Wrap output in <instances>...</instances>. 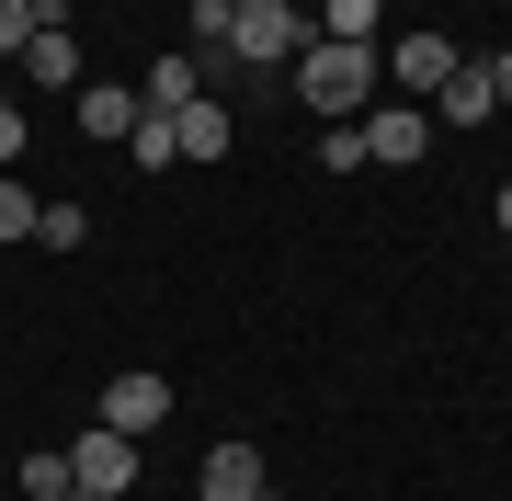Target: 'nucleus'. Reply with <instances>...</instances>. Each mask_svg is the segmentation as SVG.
Instances as JSON below:
<instances>
[{"label":"nucleus","mask_w":512,"mask_h":501,"mask_svg":"<svg viewBox=\"0 0 512 501\" xmlns=\"http://www.w3.org/2000/svg\"><path fill=\"white\" fill-rule=\"evenodd\" d=\"M308 46H319L308 0H239V23H228V69H296Z\"/></svg>","instance_id":"obj_2"},{"label":"nucleus","mask_w":512,"mask_h":501,"mask_svg":"<svg viewBox=\"0 0 512 501\" xmlns=\"http://www.w3.org/2000/svg\"><path fill=\"white\" fill-rule=\"evenodd\" d=\"M92 12H114V0H92Z\"/></svg>","instance_id":"obj_22"},{"label":"nucleus","mask_w":512,"mask_h":501,"mask_svg":"<svg viewBox=\"0 0 512 501\" xmlns=\"http://www.w3.org/2000/svg\"><path fill=\"white\" fill-rule=\"evenodd\" d=\"M171 137H183V160H228V137H239V114L217 92H194L183 114H171Z\"/></svg>","instance_id":"obj_9"},{"label":"nucleus","mask_w":512,"mask_h":501,"mask_svg":"<svg viewBox=\"0 0 512 501\" xmlns=\"http://www.w3.org/2000/svg\"><path fill=\"white\" fill-rule=\"evenodd\" d=\"M23 80H35V92H80V35H69V23H35V46H23Z\"/></svg>","instance_id":"obj_8"},{"label":"nucleus","mask_w":512,"mask_h":501,"mask_svg":"<svg viewBox=\"0 0 512 501\" xmlns=\"http://www.w3.org/2000/svg\"><path fill=\"white\" fill-rule=\"evenodd\" d=\"M376 46H342V35H319L308 57H296V103H308L319 114V126H353V114H365L376 103Z\"/></svg>","instance_id":"obj_1"},{"label":"nucleus","mask_w":512,"mask_h":501,"mask_svg":"<svg viewBox=\"0 0 512 501\" xmlns=\"http://www.w3.org/2000/svg\"><path fill=\"white\" fill-rule=\"evenodd\" d=\"M421 114H433V126H490V114H501V103H490V69H467V57H456V80H444Z\"/></svg>","instance_id":"obj_10"},{"label":"nucleus","mask_w":512,"mask_h":501,"mask_svg":"<svg viewBox=\"0 0 512 501\" xmlns=\"http://www.w3.org/2000/svg\"><path fill=\"white\" fill-rule=\"evenodd\" d=\"M23 501H80V479H69V456H23Z\"/></svg>","instance_id":"obj_14"},{"label":"nucleus","mask_w":512,"mask_h":501,"mask_svg":"<svg viewBox=\"0 0 512 501\" xmlns=\"http://www.w3.org/2000/svg\"><path fill=\"white\" fill-rule=\"evenodd\" d=\"M376 69H387V80H399V92H410V103H433V92H444V80H456V46H444V35H399V46H387V57H376Z\"/></svg>","instance_id":"obj_5"},{"label":"nucleus","mask_w":512,"mask_h":501,"mask_svg":"<svg viewBox=\"0 0 512 501\" xmlns=\"http://www.w3.org/2000/svg\"><path fill=\"white\" fill-rule=\"evenodd\" d=\"M69 103H80V137H126V126H137V114H148V103L126 92V80H80V92H69Z\"/></svg>","instance_id":"obj_11"},{"label":"nucleus","mask_w":512,"mask_h":501,"mask_svg":"<svg viewBox=\"0 0 512 501\" xmlns=\"http://www.w3.org/2000/svg\"><path fill=\"white\" fill-rule=\"evenodd\" d=\"M251 501H285V490H251Z\"/></svg>","instance_id":"obj_21"},{"label":"nucleus","mask_w":512,"mask_h":501,"mask_svg":"<svg viewBox=\"0 0 512 501\" xmlns=\"http://www.w3.org/2000/svg\"><path fill=\"white\" fill-rule=\"evenodd\" d=\"M35 240H46V251H80V240H92V217H80V205H35Z\"/></svg>","instance_id":"obj_15"},{"label":"nucleus","mask_w":512,"mask_h":501,"mask_svg":"<svg viewBox=\"0 0 512 501\" xmlns=\"http://www.w3.org/2000/svg\"><path fill=\"white\" fill-rule=\"evenodd\" d=\"M12 240H35V194H23L12 171H0V251H12Z\"/></svg>","instance_id":"obj_16"},{"label":"nucleus","mask_w":512,"mask_h":501,"mask_svg":"<svg viewBox=\"0 0 512 501\" xmlns=\"http://www.w3.org/2000/svg\"><path fill=\"white\" fill-rule=\"evenodd\" d=\"M490 217H501V228H512V183H501V205H490Z\"/></svg>","instance_id":"obj_20"},{"label":"nucleus","mask_w":512,"mask_h":501,"mask_svg":"<svg viewBox=\"0 0 512 501\" xmlns=\"http://www.w3.org/2000/svg\"><path fill=\"white\" fill-rule=\"evenodd\" d=\"M103 422H114V433H160V422H171V376L126 365V376L103 388Z\"/></svg>","instance_id":"obj_6"},{"label":"nucleus","mask_w":512,"mask_h":501,"mask_svg":"<svg viewBox=\"0 0 512 501\" xmlns=\"http://www.w3.org/2000/svg\"><path fill=\"white\" fill-rule=\"evenodd\" d=\"M478 69H490V103L512 114V46H501V57H478Z\"/></svg>","instance_id":"obj_19"},{"label":"nucleus","mask_w":512,"mask_h":501,"mask_svg":"<svg viewBox=\"0 0 512 501\" xmlns=\"http://www.w3.org/2000/svg\"><path fill=\"white\" fill-rule=\"evenodd\" d=\"M23 160V103H0V171Z\"/></svg>","instance_id":"obj_18"},{"label":"nucleus","mask_w":512,"mask_h":501,"mask_svg":"<svg viewBox=\"0 0 512 501\" xmlns=\"http://www.w3.org/2000/svg\"><path fill=\"white\" fill-rule=\"evenodd\" d=\"M126 160H137V171H171V160H183V137H171V114H137V126H126Z\"/></svg>","instance_id":"obj_12"},{"label":"nucleus","mask_w":512,"mask_h":501,"mask_svg":"<svg viewBox=\"0 0 512 501\" xmlns=\"http://www.w3.org/2000/svg\"><path fill=\"white\" fill-rule=\"evenodd\" d=\"M205 501H251V490H274V479H262V445H251V433H228V445H205V479H194Z\"/></svg>","instance_id":"obj_7"},{"label":"nucleus","mask_w":512,"mask_h":501,"mask_svg":"<svg viewBox=\"0 0 512 501\" xmlns=\"http://www.w3.org/2000/svg\"><path fill=\"white\" fill-rule=\"evenodd\" d=\"M376 12H387V0H319V35H342V46H376Z\"/></svg>","instance_id":"obj_13"},{"label":"nucleus","mask_w":512,"mask_h":501,"mask_svg":"<svg viewBox=\"0 0 512 501\" xmlns=\"http://www.w3.org/2000/svg\"><path fill=\"white\" fill-rule=\"evenodd\" d=\"M353 137H365L376 171H399V160L433 149V114H421V103H365V114H353Z\"/></svg>","instance_id":"obj_3"},{"label":"nucleus","mask_w":512,"mask_h":501,"mask_svg":"<svg viewBox=\"0 0 512 501\" xmlns=\"http://www.w3.org/2000/svg\"><path fill=\"white\" fill-rule=\"evenodd\" d=\"M69 479L92 490V501H114V490H137V433H114V422H92L69 445Z\"/></svg>","instance_id":"obj_4"},{"label":"nucleus","mask_w":512,"mask_h":501,"mask_svg":"<svg viewBox=\"0 0 512 501\" xmlns=\"http://www.w3.org/2000/svg\"><path fill=\"white\" fill-rule=\"evenodd\" d=\"M35 46V0H0V57H23Z\"/></svg>","instance_id":"obj_17"},{"label":"nucleus","mask_w":512,"mask_h":501,"mask_svg":"<svg viewBox=\"0 0 512 501\" xmlns=\"http://www.w3.org/2000/svg\"><path fill=\"white\" fill-rule=\"evenodd\" d=\"M308 12H319V0H308Z\"/></svg>","instance_id":"obj_23"}]
</instances>
